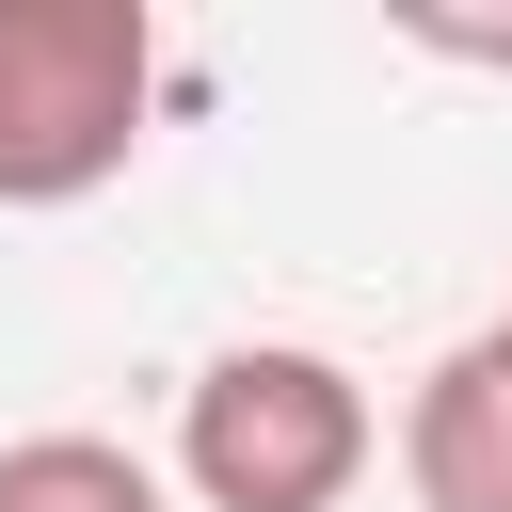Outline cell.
<instances>
[{
	"label": "cell",
	"mask_w": 512,
	"mask_h": 512,
	"mask_svg": "<svg viewBox=\"0 0 512 512\" xmlns=\"http://www.w3.org/2000/svg\"><path fill=\"white\" fill-rule=\"evenodd\" d=\"M400 480L416 512H512V304L400 400Z\"/></svg>",
	"instance_id": "obj_3"
},
{
	"label": "cell",
	"mask_w": 512,
	"mask_h": 512,
	"mask_svg": "<svg viewBox=\"0 0 512 512\" xmlns=\"http://www.w3.org/2000/svg\"><path fill=\"white\" fill-rule=\"evenodd\" d=\"M0 512H160V464L112 432H16L0 448Z\"/></svg>",
	"instance_id": "obj_4"
},
{
	"label": "cell",
	"mask_w": 512,
	"mask_h": 512,
	"mask_svg": "<svg viewBox=\"0 0 512 512\" xmlns=\"http://www.w3.org/2000/svg\"><path fill=\"white\" fill-rule=\"evenodd\" d=\"M144 0H0V208H80L144 160Z\"/></svg>",
	"instance_id": "obj_1"
},
{
	"label": "cell",
	"mask_w": 512,
	"mask_h": 512,
	"mask_svg": "<svg viewBox=\"0 0 512 512\" xmlns=\"http://www.w3.org/2000/svg\"><path fill=\"white\" fill-rule=\"evenodd\" d=\"M368 448H384L368 384H352L336 352H304V336H240V352H208L192 400H176V480H192L208 512H336V496L368 480Z\"/></svg>",
	"instance_id": "obj_2"
}]
</instances>
